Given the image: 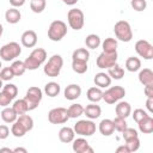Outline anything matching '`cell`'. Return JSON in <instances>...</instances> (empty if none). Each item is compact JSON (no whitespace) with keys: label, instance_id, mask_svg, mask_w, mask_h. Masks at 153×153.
<instances>
[{"label":"cell","instance_id":"obj_1","mask_svg":"<svg viewBox=\"0 0 153 153\" xmlns=\"http://www.w3.org/2000/svg\"><path fill=\"white\" fill-rule=\"evenodd\" d=\"M47 60V51L43 48H36L31 51L29 57L25 59L24 65L25 68L29 71H35L37 69L44 61Z\"/></svg>","mask_w":153,"mask_h":153},{"label":"cell","instance_id":"obj_2","mask_svg":"<svg viewBox=\"0 0 153 153\" xmlns=\"http://www.w3.org/2000/svg\"><path fill=\"white\" fill-rule=\"evenodd\" d=\"M62 66H63V59H62V56L59 55V54H55L44 65L43 72H44L45 75H48L50 78H55V76H57L60 74V72L62 69Z\"/></svg>","mask_w":153,"mask_h":153},{"label":"cell","instance_id":"obj_3","mask_svg":"<svg viewBox=\"0 0 153 153\" xmlns=\"http://www.w3.org/2000/svg\"><path fill=\"white\" fill-rule=\"evenodd\" d=\"M67 35V25L62 20H54L51 22L48 29V38L53 42L61 41Z\"/></svg>","mask_w":153,"mask_h":153},{"label":"cell","instance_id":"obj_4","mask_svg":"<svg viewBox=\"0 0 153 153\" xmlns=\"http://www.w3.org/2000/svg\"><path fill=\"white\" fill-rule=\"evenodd\" d=\"M114 32L117 39L122 42H130L133 38V31L127 20H118L114 26Z\"/></svg>","mask_w":153,"mask_h":153},{"label":"cell","instance_id":"obj_5","mask_svg":"<svg viewBox=\"0 0 153 153\" xmlns=\"http://www.w3.org/2000/svg\"><path fill=\"white\" fill-rule=\"evenodd\" d=\"M22 54V48L17 42L6 43L0 48V57L4 61H12Z\"/></svg>","mask_w":153,"mask_h":153},{"label":"cell","instance_id":"obj_6","mask_svg":"<svg viewBox=\"0 0 153 153\" xmlns=\"http://www.w3.org/2000/svg\"><path fill=\"white\" fill-rule=\"evenodd\" d=\"M67 20H68V25L71 26V29L75 31L81 30L85 23L84 12L79 8H71L67 13Z\"/></svg>","mask_w":153,"mask_h":153},{"label":"cell","instance_id":"obj_7","mask_svg":"<svg viewBox=\"0 0 153 153\" xmlns=\"http://www.w3.org/2000/svg\"><path fill=\"white\" fill-rule=\"evenodd\" d=\"M42 98H43V92H42V90H41L39 87H37V86L30 87V88L26 91V94H25V97H24V99H25L26 103H27L29 111L35 110V109L39 105Z\"/></svg>","mask_w":153,"mask_h":153},{"label":"cell","instance_id":"obj_8","mask_svg":"<svg viewBox=\"0 0 153 153\" xmlns=\"http://www.w3.org/2000/svg\"><path fill=\"white\" fill-rule=\"evenodd\" d=\"M126 96V90L122 86H111L103 92V100L108 104H115Z\"/></svg>","mask_w":153,"mask_h":153},{"label":"cell","instance_id":"obj_9","mask_svg":"<svg viewBox=\"0 0 153 153\" xmlns=\"http://www.w3.org/2000/svg\"><path fill=\"white\" fill-rule=\"evenodd\" d=\"M73 130L78 135L91 136L96 133V124L92 120H80L74 124Z\"/></svg>","mask_w":153,"mask_h":153},{"label":"cell","instance_id":"obj_10","mask_svg":"<svg viewBox=\"0 0 153 153\" xmlns=\"http://www.w3.org/2000/svg\"><path fill=\"white\" fill-rule=\"evenodd\" d=\"M69 120L67 109L59 106V108H54L48 112V121L53 124H63Z\"/></svg>","mask_w":153,"mask_h":153},{"label":"cell","instance_id":"obj_11","mask_svg":"<svg viewBox=\"0 0 153 153\" xmlns=\"http://www.w3.org/2000/svg\"><path fill=\"white\" fill-rule=\"evenodd\" d=\"M117 62V51L115 53H105L102 51L99 54V56L97 57V67L102 68V69H108L111 66H114Z\"/></svg>","mask_w":153,"mask_h":153},{"label":"cell","instance_id":"obj_12","mask_svg":"<svg viewBox=\"0 0 153 153\" xmlns=\"http://www.w3.org/2000/svg\"><path fill=\"white\" fill-rule=\"evenodd\" d=\"M135 51L145 60H151L153 57V45L146 39H139L135 43Z\"/></svg>","mask_w":153,"mask_h":153},{"label":"cell","instance_id":"obj_13","mask_svg":"<svg viewBox=\"0 0 153 153\" xmlns=\"http://www.w3.org/2000/svg\"><path fill=\"white\" fill-rule=\"evenodd\" d=\"M72 148H73V151L75 153H93V148L90 146L87 140L84 139V137L74 139Z\"/></svg>","mask_w":153,"mask_h":153},{"label":"cell","instance_id":"obj_14","mask_svg":"<svg viewBox=\"0 0 153 153\" xmlns=\"http://www.w3.org/2000/svg\"><path fill=\"white\" fill-rule=\"evenodd\" d=\"M20 41L25 48H33L37 44V33L33 30H26L23 32Z\"/></svg>","mask_w":153,"mask_h":153},{"label":"cell","instance_id":"obj_15","mask_svg":"<svg viewBox=\"0 0 153 153\" xmlns=\"http://www.w3.org/2000/svg\"><path fill=\"white\" fill-rule=\"evenodd\" d=\"M65 98L68 100H75L81 94V87L78 84H71L65 88Z\"/></svg>","mask_w":153,"mask_h":153},{"label":"cell","instance_id":"obj_16","mask_svg":"<svg viewBox=\"0 0 153 153\" xmlns=\"http://www.w3.org/2000/svg\"><path fill=\"white\" fill-rule=\"evenodd\" d=\"M84 114L86 115V117L88 120H96V118H98L100 116L102 109L96 103H91V104L86 105V108H84Z\"/></svg>","mask_w":153,"mask_h":153},{"label":"cell","instance_id":"obj_17","mask_svg":"<svg viewBox=\"0 0 153 153\" xmlns=\"http://www.w3.org/2000/svg\"><path fill=\"white\" fill-rule=\"evenodd\" d=\"M115 111H116V115L118 117H122V118H127L130 114H131V106L128 102H120L117 103L116 108H115Z\"/></svg>","mask_w":153,"mask_h":153},{"label":"cell","instance_id":"obj_18","mask_svg":"<svg viewBox=\"0 0 153 153\" xmlns=\"http://www.w3.org/2000/svg\"><path fill=\"white\" fill-rule=\"evenodd\" d=\"M74 136H75V133H74L73 128H71V127H62L59 131V139L63 143L72 142L74 140Z\"/></svg>","mask_w":153,"mask_h":153},{"label":"cell","instance_id":"obj_19","mask_svg":"<svg viewBox=\"0 0 153 153\" xmlns=\"http://www.w3.org/2000/svg\"><path fill=\"white\" fill-rule=\"evenodd\" d=\"M96 86L100 87V88H104V87H108L110 86L111 84V78L109 76L108 73H104V72H99L94 75V79H93Z\"/></svg>","mask_w":153,"mask_h":153},{"label":"cell","instance_id":"obj_20","mask_svg":"<svg viewBox=\"0 0 153 153\" xmlns=\"http://www.w3.org/2000/svg\"><path fill=\"white\" fill-rule=\"evenodd\" d=\"M99 131H100V134L104 135V136H110V135H112L114 131H115L112 120H109V118L102 120L100 123H99Z\"/></svg>","mask_w":153,"mask_h":153},{"label":"cell","instance_id":"obj_21","mask_svg":"<svg viewBox=\"0 0 153 153\" xmlns=\"http://www.w3.org/2000/svg\"><path fill=\"white\" fill-rule=\"evenodd\" d=\"M139 126V130L143 134H151L153 131V118L148 115L145 118H142L141 121L137 122Z\"/></svg>","mask_w":153,"mask_h":153},{"label":"cell","instance_id":"obj_22","mask_svg":"<svg viewBox=\"0 0 153 153\" xmlns=\"http://www.w3.org/2000/svg\"><path fill=\"white\" fill-rule=\"evenodd\" d=\"M20 18H22L20 11L17 10V7H11L5 13V19H6V22L8 24H17V23H19Z\"/></svg>","mask_w":153,"mask_h":153},{"label":"cell","instance_id":"obj_23","mask_svg":"<svg viewBox=\"0 0 153 153\" xmlns=\"http://www.w3.org/2000/svg\"><path fill=\"white\" fill-rule=\"evenodd\" d=\"M86 97H87V99H88L91 103H98L99 100L103 99V91H102V88L98 87V86H97V87H96V86L90 87V88L87 90Z\"/></svg>","mask_w":153,"mask_h":153},{"label":"cell","instance_id":"obj_24","mask_svg":"<svg viewBox=\"0 0 153 153\" xmlns=\"http://www.w3.org/2000/svg\"><path fill=\"white\" fill-rule=\"evenodd\" d=\"M139 81L146 86V85H153V72L149 68H143L139 73Z\"/></svg>","mask_w":153,"mask_h":153},{"label":"cell","instance_id":"obj_25","mask_svg":"<svg viewBox=\"0 0 153 153\" xmlns=\"http://www.w3.org/2000/svg\"><path fill=\"white\" fill-rule=\"evenodd\" d=\"M18 115L16 114V111L13 110V108L10 106H5L4 110L1 111V118L5 123H13L17 120Z\"/></svg>","mask_w":153,"mask_h":153},{"label":"cell","instance_id":"obj_26","mask_svg":"<svg viewBox=\"0 0 153 153\" xmlns=\"http://www.w3.org/2000/svg\"><path fill=\"white\" fill-rule=\"evenodd\" d=\"M108 74L111 79H115V80H120L124 76V69L116 62L114 66H111L110 68H108Z\"/></svg>","mask_w":153,"mask_h":153},{"label":"cell","instance_id":"obj_27","mask_svg":"<svg viewBox=\"0 0 153 153\" xmlns=\"http://www.w3.org/2000/svg\"><path fill=\"white\" fill-rule=\"evenodd\" d=\"M141 68V60L135 56H130L126 60V69L128 72H137Z\"/></svg>","mask_w":153,"mask_h":153},{"label":"cell","instance_id":"obj_28","mask_svg":"<svg viewBox=\"0 0 153 153\" xmlns=\"http://www.w3.org/2000/svg\"><path fill=\"white\" fill-rule=\"evenodd\" d=\"M100 44H102L103 51H105V53H115V51H117V41L115 38H112V37L105 38Z\"/></svg>","mask_w":153,"mask_h":153},{"label":"cell","instance_id":"obj_29","mask_svg":"<svg viewBox=\"0 0 153 153\" xmlns=\"http://www.w3.org/2000/svg\"><path fill=\"white\" fill-rule=\"evenodd\" d=\"M60 91H61V87L55 81H50V82L45 84V86H44V93L48 97H51V98L53 97H56L60 93Z\"/></svg>","mask_w":153,"mask_h":153},{"label":"cell","instance_id":"obj_30","mask_svg":"<svg viewBox=\"0 0 153 153\" xmlns=\"http://www.w3.org/2000/svg\"><path fill=\"white\" fill-rule=\"evenodd\" d=\"M90 59V51L86 48H78L72 54V60H80L87 62Z\"/></svg>","mask_w":153,"mask_h":153},{"label":"cell","instance_id":"obj_31","mask_svg":"<svg viewBox=\"0 0 153 153\" xmlns=\"http://www.w3.org/2000/svg\"><path fill=\"white\" fill-rule=\"evenodd\" d=\"M13 110L16 111V114L19 116V115H23V114H26L29 111V108H27V103L26 100L23 98V99H17L13 105H12Z\"/></svg>","mask_w":153,"mask_h":153},{"label":"cell","instance_id":"obj_32","mask_svg":"<svg viewBox=\"0 0 153 153\" xmlns=\"http://www.w3.org/2000/svg\"><path fill=\"white\" fill-rule=\"evenodd\" d=\"M100 37L96 33H90L86 38H85V44L87 48L90 49H97L100 45Z\"/></svg>","mask_w":153,"mask_h":153},{"label":"cell","instance_id":"obj_33","mask_svg":"<svg viewBox=\"0 0 153 153\" xmlns=\"http://www.w3.org/2000/svg\"><path fill=\"white\" fill-rule=\"evenodd\" d=\"M11 133H12L13 136H16V137H22V136H24V135L27 133V130H26V128H25L18 120H16V121L13 122V124H12Z\"/></svg>","mask_w":153,"mask_h":153},{"label":"cell","instance_id":"obj_34","mask_svg":"<svg viewBox=\"0 0 153 153\" xmlns=\"http://www.w3.org/2000/svg\"><path fill=\"white\" fill-rule=\"evenodd\" d=\"M67 112H68V116L69 118H76V117H80L82 114H84V106L79 103L76 104H72L68 109H67Z\"/></svg>","mask_w":153,"mask_h":153},{"label":"cell","instance_id":"obj_35","mask_svg":"<svg viewBox=\"0 0 153 153\" xmlns=\"http://www.w3.org/2000/svg\"><path fill=\"white\" fill-rule=\"evenodd\" d=\"M47 1L45 0H31L30 1V8L33 13H42L45 10Z\"/></svg>","mask_w":153,"mask_h":153},{"label":"cell","instance_id":"obj_36","mask_svg":"<svg viewBox=\"0 0 153 153\" xmlns=\"http://www.w3.org/2000/svg\"><path fill=\"white\" fill-rule=\"evenodd\" d=\"M87 62L80 60H72V69L78 74H84L87 71Z\"/></svg>","mask_w":153,"mask_h":153},{"label":"cell","instance_id":"obj_37","mask_svg":"<svg viewBox=\"0 0 153 153\" xmlns=\"http://www.w3.org/2000/svg\"><path fill=\"white\" fill-rule=\"evenodd\" d=\"M11 69H12L14 76H20V75H23V74L25 73V71H26L25 65H24V61H20V60L14 61V62L11 65Z\"/></svg>","mask_w":153,"mask_h":153},{"label":"cell","instance_id":"obj_38","mask_svg":"<svg viewBox=\"0 0 153 153\" xmlns=\"http://www.w3.org/2000/svg\"><path fill=\"white\" fill-rule=\"evenodd\" d=\"M17 120L26 128L27 131H30L33 128V120H32L31 116H29L26 114H23V115H19V117H17Z\"/></svg>","mask_w":153,"mask_h":153},{"label":"cell","instance_id":"obj_39","mask_svg":"<svg viewBox=\"0 0 153 153\" xmlns=\"http://www.w3.org/2000/svg\"><path fill=\"white\" fill-rule=\"evenodd\" d=\"M2 91H4L8 97H11L12 99H14V98L17 97V94H18V88H17V86H16L14 84H10V82L2 86Z\"/></svg>","mask_w":153,"mask_h":153},{"label":"cell","instance_id":"obj_40","mask_svg":"<svg viewBox=\"0 0 153 153\" xmlns=\"http://www.w3.org/2000/svg\"><path fill=\"white\" fill-rule=\"evenodd\" d=\"M126 147L128 148L129 153H130V152H136V151L140 148V140H139V136L133 137V139H129V140H126Z\"/></svg>","mask_w":153,"mask_h":153},{"label":"cell","instance_id":"obj_41","mask_svg":"<svg viewBox=\"0 0 153 153\" xmlns=\"http://www.w3.org/2000/svg\"><path fill=\"white\" fill-rule=\"evenodd\" d=\"M112 123H114V128L115 130L122 133L126 128H127V122H126V118H122V117H116L112 120Z\"/></svg>","mask_w":153,"mask_h":153},{"label":"cell","instance_id":"obj_42","mask_svg":"<svg viewBox=\"0 0 153 153\" xmlns=\"http://www.w3.org/2000/svg\"><path fill=\"white\" fill-rule=\"evenodd\" d=\"M0 78L2 81H10L14 78V74L11 69V67H4L1 71H0Z\"/></svg>","mask_w":153,"mask_h":153},{"label":"cell","instance_id":"obj_43","mask_svg":"<svg viewBox=\"0 0 153 153\" xmlns=\"http://www.w3.org/2000/svg\"><path fill=\"white\" fill-rule=\"evenodd\" d=\"M130 6L133 7V10H135L137 12H141V11L146 10L147 2H146V0H131L130 1Z\"/></svg>","mask_w":153,"mask_h":153},{"label":"cell","instance_id":"obj_44","mask_svg":"<svg viewBox=\"0 0 153 153\" xmlns=\"http://www.w3.org/2000/svg\"><path fill=\"white\" fill-rule=\"evenodd\" d=\"M146 116H148V114L143 110V109H135L134 110V112H133V118H134V121L137 123L139 121H141L142 118H145Z\"/></svg>","mask_w":153,"mask_h":153},{"label":"cell","instance_id":"obj_45","mask_svg":"<svg viewBox=\"0 0 153 153\" xmlns=\"http://www.w3.org/2000/svg\"><path fill=\"white\" fill-rule=\"evenodd\" d=\"M122 133H123V139H124V141L139 136V135H137V131H136L134 128H128V127H127Z\"/></svg>","mask_w":153,"mask_h":153},{"label":"cell","instance_id":"obj_46","mask_svg":"<svg viewBox=\"0 0 153 153\" xmlns=\"http://www.w3.org/2000/svg\"><path fill=\"white\" fill-rule=\"evenodd\" d=\"M11 102H12V98L11 97H8L4 91H1L0 92V106H8L10 104H11Z\"/></svg>","mask_w":153,"mask_h":153},{"label":"cell","instance_id":"obj_47","mask_svg":"<svg viewBox=\"0 0 153 153\" xmlns=\"http://www.w3.org/2000/svg\"><path fill=\"white\" fill-rule=\"evenodd\" d=\"M10 135V129L6 124H0V140L7 139Z\"/></svg>","mask_w":153,"mask_h":153},{"label":"cell","instance_id":"obj_48","mask_svg":"<svg viewBox=\"0 0 153 153\" xmlns=\"http://www.w3.org/2000/svg\"><path fill=\"white\" fill-rule=\"evenodd\" d=\"M143 92L147 98H153V85H146L143 88Z\"/></svg>","mask_w":153,"mask_h":153},{"label":"cell","instance_id":"obj_49","mask_svg":"<svg viewBox=\"0 0 153 153\" xmlns=\"http://www.w3.org/2000/svg\"><path fill=\"white\" fill-rule=\"evenodd\" d=\"M12 7H22L25 4V0H10Z\"/></svg>","mask_w":153,"mask_h":153},{"label":"cell","instance_id":"obj_50","mask_svg":"<svg viewBox=\"0 0 153 153\" xmlns=\"http://www.w3.org/2000/svg\"><path fill=\"white\" fill-rule=\"evenodd\" d=\"M146 108H147V110L151 114L153 112V98H147V100H146Z\"/></svg>","mask_w":153,"mask_h":153},{"label":"cell","instance_id":"obj_51","mask_svg":"<svg viewBox=\"0 0 153 153\" xmlns=\"http://www.w3.org/2000/svg\"><path fill=\"white\" fill-rule=\"evenodd\" d=\"M116 152H117V153H129V151H128V148L126 147V145H122V146L117 147V148H116Z\"/></svg>","mask_w":153,"mask_h":153},{"label":"cell","instance_id":"obj_52","mask_svg":"<svg viewBox=\"0 0 153 153\" xmlns=\"http://www.w3.org/2000/svg\"><path fill=\"white\" fill-rule=\"evenodd\" d=\"M78 1H79V0H62V2L66 4V5H68V6H73V5H75Z\"/></svg>","mask_w":153,"mask_h":153},{"label":"cell","instance_id":"obj_53","mask_svg":"<svg viewBox=\"0 0 153 153\" xmlns=\"http://www.w3.org/2000/svg\"><path fill=\"white\" fill-rule=\"evenodd\" d=\"M13 152H14V153H17V152L26 153V152H27V149H26V148H23V147H17V148H14V149H13Z\"/></svg>","mask_w":153,"mask_h":153},{"label":"cell","instance_id":"obj_54","mask_svg":"<svg viewBox=\"0 0 153 153\" xmlns=\"http://www.w3.org/2000/svg\"><path fill=\"white\" fill-rule=\"evenodd\" d=\"M1 152H8V153H12V152H13V149L7 148V147H4V148H0V153H1Z\"/></svg>","mask_w":153,"mask_h":153},{"label":"cell","instance_id":"obj_55","mask_svg":"<svg viewBox=\"0 0 153 153\" xmlns=\"http://www.w3.org/2000/svg\"><path fill=\"white\" fill-rule=\"evenodd\" d=\"M2 32H4V26L0 24V37L2 36Z\"/></svg>","mask_w":153,"mask_h":153},{"label":"cell","instance_id":"obj_56","mask_svg":"<svg viewBox=\"0 0 153 153\" xmlns=\"http://www.w3.org/2000/svg\"><path fill=\"white\" fill-rule=\"evenodd\" d=\"M2 86H4V85H2V80H1V78H0V88H1Z\"/></svg>","mask_w":153,"mask_h":153},{"label":"cell","instance_id":"obj_57","mask_svg":"<svg viewBox=\"0 0 153 153\" xmlns=\"http://www.w3.org/2000/svg\"><path fill=\"white\" fill-rule=\"evenodd\" d=\"M1 67H2V66H1V61H0V69H1Z\"/></svg>","mask_w":153,"mask_h":153}]
</instances>
